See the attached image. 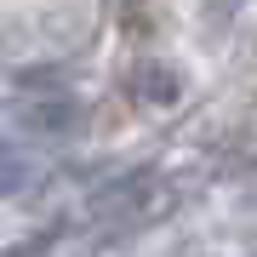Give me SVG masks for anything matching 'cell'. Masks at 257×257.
<instances>
[{"mask_svg":"<svg viewBox=\"0 0 257 257\" xmlns=\"http://www.w3.org/2000/svg\"><path fill=\"white\" fill-rule=\"evenodd\" d=\"M97 211L138 229V223H155V217H166V211H172V189H166L155 172H132V177H120L114 189L97 194Z\"/></svg>","mask_w":257,"mask_h":257,"instance_id":"cell-1","label":"cell"},{"mask_svg":"<svg viewBox=\"0 0 257 257\" xmlns=\"http://www.w3.org/2000/svg\"><path fill=\"white\" fill-rule=\"evenodd\" d=\"M126 92H132V103H143V109H172V103L183 97V74L172 63H138L126 74Z\"/></svg>","mask_w":257,"mask_h":257,"instance_id":"cell-2","label":"cell"},{"mask_svg":"<svg viewBox=\"0 0 257 257\" xmlns=\"http://www.w3.org/2000/svg\"><path fill=\"white\" fill-rule=\"evenodd\" d=\"M12 120H18L23 132H46V138H63V132H74V126H80V103H69V97H63V103H23Z\"/></svg>","mask_w":257,"mask_h":257,"instance_id":"cell-3","label":"cell"},{"mask_svg":"<svg viewBox=\"0 0 257 257\" xmlns=\"http://www.w3.org/2000/svg\"><path fill=\"white\" fill-rule=\"evenodd\" d=\"M29 172H35V166H29L18 149H0V194H18L29 183Z\"/></svg>","mask_w":257,"mask_h":257,"instance_id":"cell-4","label":"cell"},{"mask_svg":"<svg viewBox=\"0 0 257 257\" xmlns=\"http://www.w3.org/2000/svg\"><path fill=\"white\" fill-rule=\"evenodd\" d=\"M57 234H63V229H40L35 240H23V246H12V251H0V257H46L57 246Z\"/></svg>","mask_w":257,"mask_h":257,"instance_id":"cell-5","label":"cell"},{"mask_svg":"<svg viewBox=\"0 0 257 257\" xmlns=\"http://www.w3.org/2000/svg\"><path fill=\"white\" fill-rule=\"evenodd\" d=\"M229 12H234V0H211V18H217V23L229 18Z\"/></svg>","mask_w":257,"mask_h":257,"instance_id":"cell-6","label":"cell"},{"mask_svg":"<svg viewBox=\"0 0 257 257\" xmlns=\"http://www.w3.org/2000/svg\"><path fill=\"white\" fill-rule=\"evenodd\" d=\"M183 257H206V251H183Z\"/></svg>","mask_w":257,"mask_h":257,"instance_id":"cell-7","label":"cell"},{"mask_svg":"<svg viewBox=\"0 0 257 257\" xmlns=\"http://www.w3.org/2000/svg\"><path fill=\"white\" fill-rule=\"evenodd\" d=\"M251 257H257V251H251Z\"/></svg>","mask_w":257,"mask_h":257,"instance_id":"cell-8","label":"cell"}]
</instances>
